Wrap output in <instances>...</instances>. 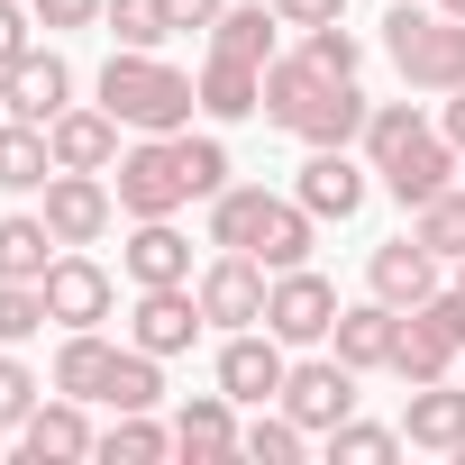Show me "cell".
<instances>
[{"label": "cell", "instance_id": "cell-21", "mask_svg": "<svg viewBox=\"0 0 465 465\" xmlns=\"http://www.w3.org/2000/svg\"><path fill=\"white\" fill-rule=\"evenodd\" d=\"M401 438L429 447V456H465V392H447V383H411Z\"/></svg>", "mask_w": 465, "mask_h": 465}, {"label": "cell", "instance_id": "cell-27", "mask_svg": "<svg viewBox=\"0 0 465 465\" xmlns=\"http://www.w3.org/2000/svg\"><path fill=\"white\" fill-rule=\"evenodd\" d=\"M274 0H228L219 10V28H210V46L219 55H247V64H274Z\"/></svg>", "mask_w": 465, "mask_h": 465}, {"label": "cell", "instance_id": "cell-1", "mask_svg": "<svg viewBox=\"0 0 465 465\" xmlns=\"http://www.w3.org/2000/svg\"><path fill=\"white\" fill-rule=\"evenodd\" d=\"M110 173H119L110 192L128 219H173L183 201L228 192V146L219 137H137V146H119Z\"/></svg>", "mask_w": 465, "mask_h": 465}, {"label": "cell", "instance_id": "cell-40", "mask_svg": "<svg viewBox=\"0 0 465 465\" xmlns=\"http://www.w3.org/2000/svg\"><path fill=\"white\" fill-rule=\"evenodd\" d=\"M274 19L283 28H329V19H347V0H274Z\"/></svg>", "mask_w": 465, "mask_h": 465}, {"label": "cell", "instance_id": "cell-25", "mask_svg": "<svg viewBox=\"0 0 465 465\" xmlns=\"http://www.w3.org/2000/svg\"><path fill=\"white\" fill-rule=\"evenodd\" d=\"M55 173V137L37 119H0V192H46Z\"/></svg>", "mask_w": 465, "mask_h": 465}, {"label": "cell", "instance_id": "cell-4", "mask_svg": "<svg viewBox=\"0 0 465 465\" xmlns=\"http://www.w3.org/2000/svg\"><path fill=\"white\" fill-rule=\"evenodd\" d=\"M101 110H110L119 128H137V137H183L192 110H201V83L173 74L155 46H119V55L101 64Z\"/></svg>", "mask_w": 465, "mask_h": 465}, {"label": "cell", "instance_id": "cell-8", "mask_svg": "<svg viewBox=\"0 0 465 465\" xmlns=\"http://www.w3.org/2000/svg\"><path fill=\"white\" fill-rule=\"evenodd\" d=\"M201 329H210V320H201V292H192V283H137L128 347H146V356H183Z\"/></svg>", "mask_w": 465, "mask_h": 465}, {"label": "cell", "instance_id": "cell-43", "mask_svg": "<svg viewBox=\"0 0 465 465\" xmlns=\"http://www.w3.org/2000/svg\"><path fill=\"white\" fill-rule=\"evenodd\" d=\"M438 10H447V19H465V0H438Z\"/></svg>", "mask_w": 465, "mask_h": 465}, {"label": "cell", "instance_id": "cell-19", "mask_svg": "<svg viewBox=\"0 0 465 465\" xmlns=\"http://www.w3.org/2000/svg\"><path fill=\"white\" fill-rule=\"evenodd\" d=\"M173 456H192V465L238 456V401H228V392H192L173 411Z\"/></svg>", "mask_w": 465, "mask_h": 465}, {"label": "cell", "instance_id": "cell-24", "mask_svg": "<svg viewBox=\"0 0 465 465\" xmlns=\"http://www.w3.org/2000/svg\"><path fill=\"white\" fill-rule=\"evenodd\" d=\"M110 365H119V347L101 338V329H64V347H55V392H74V401H101L110 392Z\"/></svg>", "mask_w": 465, "mask_h": 465}, {"label": "cell", "instance_id": "cell-26", "mask_svg": "<svg viewBox=\"0 0 465 465\" xmlns=\"http://www.w3.org/2000/svg\"><path fill=\"white\" fill-rule=\"evenodd\" d=\"M46 265H55V228H46V210L0 219V283H46Z\"/></svg>", "mask_w": 465, "mask_h": 465}, {"label": "cell", "instance_id": "cell-3", "mask_svg": "<svg viewBox=\"0 0 465 465\" xmlns=\"http://www.w3.org/2000/svg\"><path fill=\"white\" fill-rule=\"evenodd\" d=\"M311 210L302 201H274L265 183H228V192H210V247H238V256H256L265 274H292V265H311Z\"/></svg>", "mask_w": 465, "mask_h": 465}, {"label": "cell", "instance_id": "cell-34", "mask_svg": "<svg viewBox=\"0 0 465 465\" xmlns=\"http://www.w3.org/2000/svg\"><path fill=\"white\" fill-rule=\"evenodd\" d=\"M55 311H46V283H0V347H19V338H37Z\"/></svg>", "mask_w": 465, "mask_h": 465}, {"label": "cell", "instance_id": "cell-31", "mask_svg": "<svg viewBox=\"0 0 465 465\" xmlns=\"http://www.w3.org/2000/svg\"><path fill=\"white\" fill-rule=\"evenodd\" d=\"M155 365H164V356L119 347V365H110V392H101V401H110V411H155V401H164V374H155Z\"/></svg>", "mask_w": 465, "mask_h": 465}, {"label": "cell", "instance_id": "cell-17", "mask_svg": "<svg viewBox=\"0 0 465 465\" xmlns=\"http://www.w3.org/2000/svg\"><path fill=\"white\" fill-rule=\"evenodd\" d=\"M438 265H447V256H429L420 238H392V247H374V256H365V292H374V302H392V311H420V302L438 292Z\"/></svg>", "mask_w": 465, "mask_h": 465}, {"label": "cell", "instance_id": "cell-32", "mask_svg": "<svg viewBox=\"0 0 465 465\" xmlns=\"http://www.w3.org/2000/svg\"><path fill=\"white\" fill-rule=\"evenodd\" d=\"M101 456H110V465H155V456H173V429H155L146 411H119V420L101 429Z\"/></svg>", "mask_w": 465, "mask_h": 465}, {"label": "cell", "instance_id": "cell-41", "mask_svg": "<svg viewBox=\"0 0 465 465\" xmlns=\"http://www.w3.org/2000/svg\"><path fill=\"white\" fill-rule=\"evenodd\" d=\"M219 10H228V0H164V19H173V37H183V28H219Z\"/></svg>", "mask_w": 465, "mask_h": 465}, {"label": "cell", "instance_id": "cell-2", "mask_svg": "<svg viewBox=\"0 0 465 465\" xmlns=\"http://www.w3.org/2000/svg\"><path fill=\"white\" fill-rule=\"evenodd\" d=\"M365 92L347 83V74H320L311 55H274L265 64V119L274 128H292L302 146H356L365 137Z\"/></svg>", "mask_w": 465, "mask_h": 465}, {"label": "cell", "instance_id": "cell-11", "mask_svg": "<svg viewBox=\"0 0 465 465\" xmlns=\"http://www.w3.org/2000/svg\"><path fill=\"white\" fill-rule=\"evenodd\" d=\"M0 110H10V119H37V128H55V119L74 110V64H64L55 46H28L10 74H0Z\"/></svg>", "mask_w": 465, "mask_h": 465}, {"label": "cell", "instance_id": "cell-18", "mask_svg": "<svg viewBox=\"0 0 465 465\" xmlns=\"http://www.w3.org/2000/svg\"><path fill=\"white\" fill-rule=\"evenodd\" d=\"M329 338H338V356H347L356 374H374V365H392V347H401V311L374 302V292H365V302H338V329H329Z\"/></svg>", "mask_w": 465, "mask_h": 465}, {"label": "cell", "instance_id": "cell-20", "mask_svg": "<svg viewBox=\"0 0 465 465\" xmlns=\"http://www.w3.org/2000/svg\"><path fill=\"white\" fill-rule=\"evenodd\" d=\"M46 137H55V173H110L119 164V119L110 110H64Z\"/></svg>", "mask_w": 465, "mask_h": 465}, {"label": "cell", "instance_id": "cell-30", "mask_svg": "<svg viewBox=\"0 0 465 465\" xmlns=\"http://www.w3.org/2000/svg\"><path fill=\"white\" fill-rule=\"evenodd\" d=\"M411 238H420L429 256H447V265L465 256V192H456V183H447L438 201H420V210H411Z\"/></svg>", "mask_w": 465, "mask_h": 465}, {"label": "cell", "instance_id": "cell-5", "mask_svg": "<svg viewBox=\"0 0 465 465\" xmlns=\"http://www.w3.org/2000/svg\"><path fill=\"white\" fill-rule=\"evenodd\" d=\"M383 46H392V64H401V83H411V92H456V83H465V19H447V10L392 0Z\"/></svg>", "mask_w": 465, "mask_h": 465}, {"label": "cell", "instance_id": "cell-44", "mask_svg": "<svg viewBox=\"0 0 465 465\" xmlns=\"http://www.w3.org/2000/svg\"><path fill=\"white\" fill-rule=\"evenodd\" d=\"M456 292H465V256H456Z\"/></svg>", "mask_w": 465, "mask_h": 465}, {"label": "cell", "instance_id": "cell-39", "mask_svg": "<svg viewBox=\"0 0 465 465\" xmlns=\"http://www.w3.org/2000/svg\"><path fill=\"white\" fill-rule=\"evenodd\" d=\"M28 10H37V28H92L110 0H28Z\"/></svg>", "mask_w": 465, "mask_h": 465}, {"label": "cell", "instance_id": "cell-38", "mask_svg": "<svg viewBox=\"0 0 465 465\" xmlns=\"http://www.w3.org/2000/svg\"><path fill=\"white\" fill-rule=\"evenodd\" d=\"M28 28H37V10H28V0H0V74H10V64H19L28 46H37Z\"/></svg>", "mask_w": 465, "mask_h": 465}, {"label": "cell", "instance_id": "cell-36", "mask_svg": "<svg viewBox=\"0 0 465 465\" xmlns=\"http://www.w3.org/2000/svg\"><path fill=\"white\" fill-rule=\"evenodd\" d=\"M302 55H311L320 74H347V83H356V64H365V46L347 37V19H329V28H311V46H302Z\"/></svg>", "mask_w": 465, "mask_h": 465}, {"label": "cell", "instance_id": "cell-37", "mask_svg": "<svg viewBox=\"0 0 465 465\" xmlns=\"http://www.w3.org/2000/svg\"><path fill=\"white\" fill-rule=\"evenodd\" d=\"M37 392H46V383H37L19 356H0V429H19V420L37 411Z\"/></svg>", "mask_w": 465, "mask_h": 465}, {"label": "cell", "instance_id": "cell-33", "mask_svg": "<svg viewBox=\"0 0 465 465\" xmlns=\"http://www.w3.org/2000/svg\"><path fill=\"white\" fill-rule=\"evenodd\" d=\"M411 438L401 429H374V420H338L329 429V465H392Z\"/></svg>", "mask_w": 465, "mask_h": 465}, {"label": "cell", "instance_id": "cell-35", "mask_svg": "<svg viewBox=\"0 0 465 465\" xmlns=\"http://www.w3.org/2000/svg\"><path fill=\"white\" fill-rule=\"evenodd\" d=\"M101 19H110V37H119V46H164V37H173L164 0H110Z\"/></svg>", "mask_w": 465, "mask_h": 465}, {"label": "cell", "instance_id": "cell-10", "mask_svg": "<svg viewBox=\"0 0 465 465\" xmlns=\"http://www.w3.org/2000/svg\"><path fill=\"white\" fill-rule=\"evenodd\" d=\"M283 374H292V356H283V338L274 329H228V347H219V392L228 401H283Z\"/></svg>", "mask_w": 465, "mask_h": 465}, {"label": "cell", "instance_id": "cell-28", "mask_svg": "<svg viewBox=\"0 0 465 465\" xmlns=\"http://www.w3.org/2000/svg\"><path fill=\"white\" fill-rule=\"evenodd\" d=\"M456 356H465V347H456L447 329H429L420 311H401V347H392V374H401V383H447Z\"/></svg>", "mask_w": 465, "mask_h": 465}, {"label": "cell", "instance_id": "cell-9", "mask_svg": "<svg viewBox=\"0 0 465 465\" xmlns=\"http://www.w3.org/2000/svg\"><path fill=\"white\" fill-rule=\"evenodd\" d=\"M283 411H292L311 438H329L338 420H356V365H347V356H311V365H292V374H283Z\"/></svg>", "mask_w": 465, "mask_h": 465}, {"label": "cell", "instance_id": "cell-42", "mask_svg": "<svg viewBox=\"0 0 465 465\" xmlns=\"http://www.w3.org/2000/svg\"><path fill=\"white\" fill-rule=\"evenodd\" d=\"M447 146H456V155H465V83H456V92H447Z\"/></svg>", "mask_w": 465, "mask_h": 465}, {"label": "cell", "instance_id": "cell-23", "mask_svg": "<svg viewBox=\"0 0 465 465\" xmlns=\"http://www.w3.org/2000/svg\"><path fill=\"white\" fill-rule=\"evenodd\" d=\"M201 110H210V119H256V110H265V64L210 46V64H201Z\"/></svg>", "mask_w": 465, "mask_h": 465}, {"label": "cell", "instance_id": "cell-29", "mask_svg": "<svg viewBox=\"0 0 465 465\" xmlns=\"http://www.w3.org/2000/svg\"><path fill=\"white\" fill-rule=\"evenodd\" d=\"M238 456H256V465H302V456H311V429H302L292 411H256V420L238 429Z\"/></svg>", "mask_w": 465, "mask_h": 465}, {"label": "cell", "instance_id": "cell-15", "mask_svg": "<svg viewBox=\"0 0 465 465\" xmlns=\"http://www.w3.org/2000/svg\"><path fill=\"white\" fill-rule=\"evenodd\" d=\"M110 302H119V283H110L83 247H64V256L46 265V311H55V329H101Z\"/></svg>", "mask_w": 465, "mask_h": 465}, {"label": "cell", "instance_id": "cell-6", "mask_svg": "<svg viewBox=\"0 0 465 465\" xmlns=\"http://www.w3.org/2000/svg\"><path fill=\"white\" fill-rule=\"evenodd\" d=\"M192 292H201V320H210V329H265V292H274V274H265L256 256H238V247H219L210 274H201Z\"/></svg>", "mask_w": 465, "mask_h": 465}, {"label": "cell", "instance_id": "cell-16", "mask_svg": "<svg viewBox=\"0 0 465 465\" xmlns=\"http://www.w3.org/2000/svg\"><path fill=\"white\" fill-rule=\"evenodd\" d=\"M292 201H302L311 219H356V210H365V164H356L347 146H311V164H302Z\"/></svg>", "mask_w": 465, "mask_h": 465}, {"label": "cell", "instance_id": "cell-13", "mask_svg": "<svg viewBox=\"0 0 465 465\" xmlns=\"http://www.w3.org/2000/svg\"><path fill=\"white\" fill-rule=\"evenodd\" d=\"M19 456H28V465H83V456H101V429L83 420L74 392H55V401H37V411L19 420Z\"/></svg>", "mask_w": 465, "mask_h": 465}, {"label": "cell", "instance_id": "cell-12", "mask_svg": "<svg viewBox=\"0 0 465 465\" xmlns=\"http://www.w3.org/2000/svg\"><path fill=\"white\" fill-rule=\"evenodd\" d=\"M265 329H274L283 347H320V338L338 329V292H329L311 265H292V274H274V292H265Z\"/></svg>", "mask_w": 465, "mask_h": 465}, {"label": "cell", "instance_id": "cell-14", "mask_svg": "<svg viewBox=\"0 0 465 465\" xmlns=\"http://www.w3.org/2000/svg\"><path fill=\"white\" fill-rule=\"evenodd\" d=\"M46 228H55V247H92L101 228H110V210H119V192L101 183V173H46Z\"/></svg>", "mask_w": 465, "mask_h": 465}, {"label": "cell", "instance_id": "cell-22", "mask_svg": "<svg viewBox=\"0 0 465 465\" xmlns=\"http://www.w3.org/2000/svg\"><path fill=\"white\" fill-rule=\"evenodd\" d=\"M119 265H128V283H192V238L173 219H137V238L119 247Z\"/></svg>", "mask_w": 465, "mask_h": 465}, {"label": "cell", "instance_id": "cell-7", "mask_svg": "<svg viewBox=\"0 0 465 465\" xmlns=\"http://www.w3.org/2000/svg\"><path fill=\"white\" fill-rule=\"evenodd\" d=\"M374 173H383V192H392L401 210H420V201H438V192L456 183V146H447V137L420 119V128H411L392 155H374Z\"/></svg>", "mask_w": 465, "mask_h": 465}]
</instances>
